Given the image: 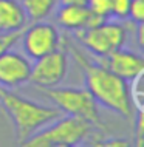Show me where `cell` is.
Wrapping results in <instances>:
<instances>
[{"label":"cell","instance_id":"cell-1","mask_svg":"<svg viewBox=\"0 0 144 147\" xmlns=\"http://www.w3.org/2000/svg\"><path fill=\"white\" fill-rule=\"evenodd\" d=\"M76 63L84 73L85 88L91 93L98 104L118 113L122 118H130L133 113V104L130 99V88L127 81L112 73L99 62L91 61L78 48H70Z\"/></svg>","mask_w":144,"mask_h":147},{"label":"cell","instance_id":"cell-2","mask_svg":"<svg viewBox=\"0 0 144 147\" xmlns=\"http://www.w3.org/2000/svg\"><path fill=\"white\" fill-rule=\"evenodd\" d=\"M0 104L3 105L5 112L13 121L16 136L20 144H23L36 132H39L45 125L51 124L62 116V112L57 107L37 104L23 96H19L13 91L2 90Z\"/></svg>","mask_w":144,"mask_h":147},{"label":"cell","instance_id":"cell-3","mask_svg":"<svg viewBox=\"0 0 144 147\" xmlns=\"http://www.w3.org/2000/svg\"><path fill=\"white\" fill-rule=\"evenodd\" d=\"M91 133V124L78 116L67 115L57 118L53 125L39 130L23 142L26 147H74L85 141Z\"/></svg>","mask_w":144,"mask_h":147},{"label":"cell","instance_id":"cell-4","mask_svg":"<svg viewBox=\"0 0 144 147\" xmlns=\"http://www.w3.org/2000/svg\"><path fill=\"white\" fill-rule=\"evenodd\" d=\"M47 96L65 115L82 118L91 125H99L98 102L87 88H45Z\"/></svg>","mask_w":144,"mask_h":147},{"label":"cell","instance_id":"cell-5","mask_svg":"<svg viewBox=\"0 0 144 147\" xmlns=\"http://www.w3.org/2000/svg\"><path fill=\"white\" fill-rule=\"evenodd\" d=\"M76 37L95 56H105L112 51L122 48L126 43V26L116 22L105 20L93 28H81L76 31Z\"/></svg>","mask_w":144,"mask_h":147},{"label":"cell","instance_id":"cell-6","mask_svg":"<svg viewBox=\"0 0 144 147\" xmlns=\"http://www.w3.org/2000/svg\"><path fill=\"white\" fill-rule=\"evenodd\" d=\"M34 61V63H31L28 82L45 90L57 87L65 79L67 70H68V57L65 51L57 48Z\"/></svg>","mask_w":144,"mask_h":147},{"label":"cell","instance_id":"cell-7","mask_svg":"<svg viewBox=\"0 0 144 147\" xmlns=\"http://www.w3.org/2000/svg\"><path fill=\"white\" fill-rule=\"evenodd\" d=\"M22 43L26 56L31 59L42 57L61 47V36L54 25L43 20L34 22L22 36Z\"/></svg>","mask_w":144,"mask_h":147},{"label":"cell","instance_id":"cell-8","mask_svg":"<svg viewBox=\"0 0 144 147\" xmlns=\"http://www.w3.org/2000/svg\"><path fill=\"white\" fill-rule=\"evenodd\" d=\"M95 61L127 82L133 81L144 71V59L141 57V54H137L124 48H118L105 56H96Z\"/></svg>","mask_w":144,"mask_h":147},{"label":"cell","instance_id":"cell-9","mask_svg":"<svg viewBox=\"0 0 144 147\" xmlns=\"http://www.w3.org/2000/svg\"><path fill=\"white\" fill-rule=\"evenodd\" d=\"M31 73V62L26 56L8 50L0 54V85L19 87L28 82Z\"/></svg>","mask_w":144,"mask_h":147},{"label":"cell","instance_id":"cell-10","mask_svg":"<svg viewBox=\"0 0 144 147\" xmlns=\"http://www.w3.org/2000/svg\"><path fill=\"white\" fill-rule=\"evenodd\" d=\"M26 13L17 0H0V33L22 31L26 25Z\"/></svg>","mask_w":144,"mask_h":147},{"label":"cell","instance_id":"cell-11","mask_svg":"<svg viewBox=\"0 0 144 147\" xmlns=\"http://www.w3.org/2000/svg\"><path fill=\"white\" fill-rule=\"evenodd\" d=\"M90 11L87 6H64L61 5L57 11V23L65 30L78 31L87 25Z\"/></svg>","mask_w":144,"mask_h":147},{"label":"cell","instance_id":"cell-12","mask_svg":"<svg viewBox=\"0 0 144 147\" xmlns=\"http://www.w3.org/2000/svg\"><path fill=\"white\" fill-rule=\"evenodd\" d=\"M57 0H22V6L26 13V17L33 22L45 20L51 14Z\"/></svg>","mask_w":144,"mask_h":147},{"label":"cell","instance_id":"cell-13","mask_svg":"<svg viewBox=\"0 0 144 147\" xmlns=\"http://www.w3.org/2000/svg\"><path fill=\"white\" fill-rule=\"evenodd\" d=\"M87 8L91 14L102 17L105 20H109L112 17V6H110V0H89Z\"/></svg>","mask_w":144,"mask_h":147},{"label":"cell","instance_id":"cell-14","mask_svg":"<svg viewBox=\"0 0 144 147\" xmlns=\"http://www.w3.org/2000/svg\"><path fill=\"white\" fill-rule=\"evenodd\" d=\"M132 0H110L112 6V17H116L119 20L129 17V8Z\"/></svg>","mask_w":144,"mask_h":147},{"label":"cell","instance_id":"cell-15","mask_svg":"<svg viewBox=\"0 0 144 147\" xmlns=\"http://www.w3.org/2000/svg\"><path fill=\"white\" fill-rule=\"evenodd\" d=\"M20 36H22V31L0 33V54L13 48L16 43H17V40H20Z\"/></svg>","mask_w":144,"mask_h":147},{"label":"cell","instance_id":"cell-16","mask_svg":"<svg viewBox=\"0 0 144 147\" xmlns=\"http://www.w3.org/2000/svg\"><path fill=\"white\" fill-rule=\"evenodd\" d=\"M129 19L133 23H144V0H132Z\"/></svg>","mask_w":144,"mask_h":147},{"label":"cell","instance_id":"cell-17","mask_svg":"<svg viewBox=\"0 0 144 147\" xmlns=\"http://www.w3.org/2000/svg\"><path fill=\"white\" fill-rule=\"evenodd\" d=\"M143 112H138L137 115V122H135V146L141 147L144 144V121H143Z\"/></svg>","mask_w":144,"mask_h":147},{"label":"cell","instance_id":"cell-18","mask_svg":"<svg viewBox=\"0 0 144 147\" xmlns=\"http://www.w3.org/2000/svg\"><path fill=\"white\" fill-rule=\"evenodd\" d=\"M59 3L64 6H87L89 0H59Z\"/></svg>","mask_w":144,"mask_h":147},{"label":"cell","instance_id":"cell-19","mask_svg":"<svg viewBox=\"0 0 144 147\" xmlns=\"http://www.w3.org/2000/svg\"><path fill=\"white\" fill-rule=\"evenodd\" d=\"M104 146H109V147H126V146H129V142H126V140H109L107 142H104Z\"/></svg>","mask_w":144,"mask_h":147},{"label":"cell","instance_id":"cell-20","mask_svg":"<svg viewBox=\"0 0 144 147\" xmlns=\"http://www.w3.org/2000/svg\"><path fill=\"white\" fill-rule=\"evenodd\" d=\"M143 33H144V25L143 23H137V40H138V45L144 47V39H143Z\"/></svg>","mask_w":144,"mask_h":147},{"label":"cell","instance_id":"cell-21","mask_svg":"<svg viewBox=\"0 0 144 147\" xmlns=\"http://www.w3.org/2000/svg\"><path fill=\"white\" fill-rule=\"evenodd\" d=\"M2 90H3V88H2V85H0V94H2Z\"/></svg>","mask_w":144,"mask_h":147}]
</instances>
